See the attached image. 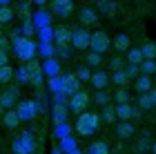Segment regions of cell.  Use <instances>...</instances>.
I'll return each instance as SVG.
<instances>
[{
    "instance_id": "obj_11",
    "label": "cell",
    "mask_w": 156,
    "mask_h": 154,
    "mask_svg": "<svg viewBox=\"0 0 156 154\" xmlns=\"http://www.w3.org/2000/svg\"><path fill=\"white\" fill-rule=\"evenodd\" d=\"M96 20H98V11L91 9V7H83V9L78 11V23H80V27L96 25Z\"/></svg>"
},
{
    "instance_id": "obj_16",
    "label": "cell",
    "mask_w": 156,
    "mask_h": 154,
    "mask_svg": "<svg viewBox=\"0 0 156 154\" xmlns=\"http://www.w3.org/2000/svg\"><path fill=\"white\" fill-rule=\"evenodd\" d=\"M0 118H2V125H5L7 130H16L18 125H20L18 112L13 109V107H9V109H5V112H2V116H0Z\"/></svg>"
},
{
    "instance_id": "obj_46",
    "label": "cell",
    "mask_w": 156,
    "mask_h": 154,
    "mask_svg": "<svg viewBox=\"0 0 156 154\" xmlns=\"http://www.w3.org/2000/svg\"><path fill=\"white\" fill-rule=\"evenodd\" d=\"M49 87L54 89V94H56V92H60V89H62V81H60V76H54V78H49Z\"/></svg>"
},
{
    "instance_id": "obj_14",
    "label": "cell",
    "mask_w": 156,
    "mask_h": 154,
    "mask_svg": "<svg viewBox=\"0 0 156 154\" xmlns=\"http://www.w3.org/2000/svg\"><path fill=\"white\" fill-rule=\"evenodd\" d=\"M40 67H42V74H45L47 78H54V76H60V63L56 60L54 56H51V58H45V63H42Z\"/></svg>"
},
{
    "instance_id": "obj_5",
    "label": "cell",
    "mask_w": 156,
    "mask_h": 154,
    "mask_svg": "<svg viewBox=\"0 0 156 154\" xmlns=\"http://www.w3.org/2000/svg\"><path fill=\"white\" fill-rule=\"evenodd\" d=\"M89 47H91V52H96V54H105L112 47V38L107 36V31L96 29V31H91V36H89Z\"/></svg>"
},
{
    "instance_id": "obj_47",
    "label": "cell",
    "mask_w": 156,
    "mask_h": 154,
    "mask_svg": "<svg viewBox=\"0 0 156 154\" xmlns=\"http://www.w3.org/2000/svg\"><path fill=\"white\" fill-rule=\"evenodd\" d=\"M29 83H31L34 87H40V85H42V72H38V74H34Z\"/></svg>"
},
{
    "instance_id": "obj_31",
    "label": "cell",
    "mask_w": 156,
    "mask_h": 154,
    "mask_svg": "<svg viewBox=\"0 0 156 154\" xmlns=\"http://www.w3.org/2000/svg\"><path fill=\"white\" fill-rule=\"evenodd\" d=\"M87 154H109V148H107V143H105V141H96V143L89 145Z\"/></svg>"
},
{
    "instance_id": "obj_28",
    "label": "cell",
    "mask_w": 156,
    "mask_h": 154,
    "mask_svg": "<svg viewBox=\"0 0 156 154\" xmlns=\"http://www.w3.org/2000/svg\"><path fill=\"white\" fill-rule=\"evenodd\" d=\"M13 72H16V69H13L11 65H2L0 67V83H2V85H9V83L13 81Z\"/></svg>"
},
{
    "instance_id": "obj_7",
    "label": "cell",
    "mask_w": 156,
    "mask_h": 154,
    "mask_svg": "<svg viewBox=\"0 0 156 154\" xmlns=\"http://www.w3.org/2000/svg\"><path fill=\"white\" fill-rule=\"evenodd\" d=\"M89 36H91V31H87V27H76V29H72V47L78 49V52L89 49Z\"/></svg>"
},
{
    "instance_id": "obj_24",
    "label": "cell",
    "mask_w": 156,
    "mask_h": 154,
    "mask_svg": "<svg viewBox=\"0 0 156 154\" xmlns=\"http://www.w3.org/2000/svg\"><path fill=\"white\" fill-rule=\"evenodd\" d=\"M125 58L129 65H138L140 60H143V52H140V47H129V49L125 52Z\"/></svg>"
},
{
    "instance_id": "obj_55",
    "label": "cell",
    "mask_w": 156,
    "mask_h": 154,
    "mask_svg": "<svg viewBox=\"0 0 156 154\" xmlns=\"http://www.w3.org/2000/svg\"><path fill=\"white\" fill-rule=\"evenodd\" d=\"M134 154H150V152H134Z\"/></svg>"
},
{
    "instance_id": "obj_57",
    "label": "cell",
    "mask_w": 156,
    "mask_h": 154,
    "mask_svg": "<svg viewBox=\"0 0 156 154\" xmlns=\"http://www.w3.org/2000/svg\"><path fill=\"white\" fill-rule=\"evenodd\" d=\"M0 152H2V145H0Z\"/></svg>"
},
{
    "instance_id": "obj_4",
    "label": "cell",
    "mask_w": 156,
    "mask_h": 154,
    "mask_svg": "<svg viewBox=\"0 0 156 154\" xmlns=\"http://www.w3.org/2000/svg\"><path fill=\"white\" fill-rule=\"evenodd\" d=\"M38 148L36 138H34V134H29V132H25V134H20L16 141L11 143V150L13 154H34Z\"/></svg>"
},
{
    "instance_id": "obj_19",
    "label": "cell",
    "mask_w": 156,
    "mask_h": 154,
    "mask_svg": "<svg viewBox=\"0 0 156 154\" xmlns=\"http://www.w3.org/2000/svg\"><path fill=\"white\" fill-rule=\"evenodd\" d=\"M49 20H51V13L45 11V9H38L36 13L31 16V23L36 29H42V27H49Z\"/></svg>"
},
{
    "instance_id": "obj_27",
    "label": "cell",
    "mask_w": 156,
    "mask_h": 154,
    "mask_svg": "<svg viewBox=\"0 0 156 154\" xmlns=\"http://www.w3.org/2000/svg\"><path fill=\"white\" fill-rule=\"evenodd\" d=\"M85 65H87V67H94V69H98V67L103 65V54L89 52L87 56H85Z\"/></svg>"
},
{
    "instance_id": "obj_2",
    "label": "cell",
    "mask_w": 156,
    "mask_h": 154,
    "mask_svg": "<svg viewBox=\"0 0 156 154\" xmlns=\"http://www.w3.org/2000/svg\"><path fill=\"white\" fill-rule=\"evenodd\" d=\"M36 52H38V47H36V43H34L31 38L13 36V54H16V58L20 63H27V60L36 58Z\"/></svg>"
},
{
    "instance_id": "obj_34",
    "label": "cell",
    "mask_w": 156,
    "mask_h": 154,
    "mask_svg": "<svg viewBox=\"0 0 156 154\" xmlns=\"http://www.w3.org/2000/svg\"><path fill=\"white\" fill-rule=\"evenodd\" d=\"M13 20V9L9 5H2L0 7V25H7V23H11Z\"/></svg>"
},
{
    "instance_id": "obj_12",
    "label": "cell",
    "mask_w": 156,
    "mask_h": 154,
    "mask_svg": "<svg viewBox=\"0 0 156 154\" xmlns=\"http://www.w3.org/2000/svg\"><path fill=\"white\" fill-rule=\"evenodd\" d=\"M18 89L16 87H7L2 94H0V105H2L5 109H9V107H16V103H18Z\"/></svg>"
},
{
    "instance_id": "obj_41",
    "label": "cell",
    "mask_w": 156,
    "mask_h": 154,
    "mask_svg": "<svg viewBox=\"0 0 156 154\" xmlns=\"http://www.w3.org/2000/svg\"><path fill=\"white\" fill-rule=\"evenodd\" d=\"M27 65V69H29V74L34 76V74H38V72H42V67H40V63L36 60V58H31V60H27L25 63Z\"/></svg>"
},
{
    "instance_id": "obj_59",
    "label": "cell",
    "mask_w": 156,
    "mask_h": 154,
    "mask_svg": "<svg viewBox=\"0 0 156 154\" xmlns=\"http://www.w3.org/2000/svg\"><path fill=\"white\" fill-rule=\"evenodd\" d=\"M0 36H2V34H0Z\"/></svg>"
},
{
    "instance_id": "obj_10",
    "label": "cell",
    "mask_w": 156,
    "mask_h": 154,
    "mask_svg": "<svg viewBox=\"0 0 156 154\" xmlns=\"http://www.w3.org/2000/svg\"><path fill=\"white\" fill-rule=\"evenodd\" d=\"M134 116H138V109L132 107L129 103H118L116 105V121H132Z\"/></svg>"
},
{
    "instance_id": "obj_49",
    "label": "cell",
    "mask_w": 156,
    "mask_h": 154,
    "mask_svg": "<svg viewBox=\"0 0 156 154\" xmlns=\"http://www.w3.org/2000/svg\"><path fill=\"white\" fill-rule=\"evenodd\" d=\"M2 65H9V54L7 52H0V67Z\"/></svg>"
},
{
    "instance_id": "obj_37",
    "label": "cell",
    "mask_w": 156,
    "mask_h": 154,
    "mask_svg": "<svg viewBox=\"0 0 156 154\" xmlns=\"http://www.w3.org/2000/svg\"><path fill=\"white\" fill-rule=\"evenodd\" d=\"M134 145H136V152H150V145H152V141H150L147 136H140V138H138V141L134 143Z\"/></svg>"
},
{
    "instance_id": "obj_54",
    "label": "cell",
    "mask_w": 156,
    "mask_h": 154,
    "mask_svg": "<svg viewBox=\"0 0 156 154\" xmlns=\"http://www.w3.org/2000/svg\"><path fill=\"white\" fill-rule=\"evenodd\" d=\"M2 112H5V107H2V105H0V116H2Z\"/></svg>"
},
{
    "instance_id": "obj_40",
    "label": "cell",
    "mask_w": 156,
    "mask_h": 154,
    "mask_svg": "<svg viewBox=\"0 0 156 154\" xmlns=\"http://www.w3.org/2000/svg\"><path fill=\"white\" fill-rule=\"evenodd\" d=\"M138 109H152V101H150V96L147 94H138Z\"/></svg>"
},
{
    "instance_id": "obj_15",
    "label": "cell",
    "mask_w": 156,
    "mask_h": 154,
    "mask_svg": "<svg viewBox=\"0 0 156 154\" xmlns=\"http://www.w3.org/2000/svg\"><path fill=\"white\" fill-rule=\"evenodd\" d=\"M89 83L94 85V89H105L112 81H109V74H107V72H101V69H96V72H91Z\"/></svg>"
},
{
    "instance_id": "obj_33",
    "label": "cell",
    "mask_w": 156,
    "mask_h": 154,
    "mask_svg": "<svg viewBox=\"0 0 156 154\" xmlns=\"http://www.w3.org/2000/svg\"><path fill=\"white\" fill-rule=\"evenodd\" d=\"M76 78L80 81V83H89V78H91V67H87V65H80L76 69Z\"/></svg>"
},
{
    "instance_id": "obj_43",
    "label": "cell",
    "mask_w": 156,
    "mask_h": 154,
    "mask_svg": "<svg viewBox=\"0 0 156 154\" xmlns=\"http://www.w3.org/2000/svg\"><path fill=\"white\" fill-rule=\"evenodd\" d=\"M109 67H112V72H118V69H125V63H123L120 56H114L112 63H109Z\"/></svg>"
},
{
    "instance_id": "obj_35",
    "label": "cell",
    "mask_w": 156,
    "mask_h": 154,
    "mask_svg": "<svg viewBox=\"0 0 156 154\" xmlns=\"http://www.w3.org/2000/svg\"><path fill=\"white\" fill-rule=\"evenodd\" d=\"M60 152H74L76 150V143H74V138H72V134H69V136H65V138H60V148H58Z\"/></svg>"
},
{
    "instance_id": "obj_48",
    "label": "cell",
    "mask_w": 156,
    "mask_h": 154,
    "mask_svg": "<svg viewBox=\"0 0 156 154\" xmlns=\"http://www.w3.org/2000/svg\"><path fill=\"white\" fill-rule=\"evenodd\" d=\"M9 47H11V45H9V40H7L5 36H0V52H7Z\"/></svg>"
},
{
    "instance_id": "obj_18",
    "label": "cell",
    "mask_w": 156,
    "mask_h": 154,
    "mask_svg": "<svg viewBox=\"0 0 156 154\" xmlns=\"http://www.w3.org/2000/svg\"><path fill=\"white\" fill-rule=\"evenodd\" d=\"M134 132H136V127L132 125V121H118V125H116V136L118 138H132L134 136Z\"/></svg>"
},
{
    "instance_id": "obj_26",
    "label": "cell",
    "mask_w": 156,
    "mask_h": 154,
    "mask_svg": "<svg viewBox=\"0 0 156 154\" xmlns=\"http://www.w3.org/2000/svg\"><path fill=\"white\" fill-rule=\"evenodd\" d=\"M140 52H143V58L156 60V43H154V40H145L143 47H140Z\"/></svg>"
},
{
    "instance_id": "obj_9",
    "label": "cell",
    "mask_w": 156,
    "mask_h": 154,
    "mask_svg": "<svg viewBox=\"0 0 156 154\" xmlns=\"http://www.w3.org/2000/svg\"><path fill=\"white\" fill-rule=\"evenodd\" d=\"M60 81H62V89L60 92L67 94V96H72V94H76L78 89H80V81L76 78V74H62Z\"/></svg>"
},
{
    "instance_id": "obj_20",
    "label": "cell",
    "mask_w": 156,
    "mask_h": 154,
    "mask_svg": "<svg viewBox=\"0 0 156 154\" xmlns=\"http://www.w3.org/2000/svg\"><path fill=\"white\" fill-rule=\"evenodd\" d=\"M98 11L103 13V16H116V11H118V5H116V0H98Z\"/></svg>"
},
{
    "instance_id": "obj_52",
    "label": "cell",
    "mask_w": 156,
    "mask_h": 154,
    "mask_svg": "<svg viewBox=\"0 0 156 154\" xmlns=\"http://www.w3.org/2000/svg\"><path fill=\"white\" fill-rule=\"evenodd\" d=\"M34 2H36V5H40V7H42V5H45V2H47V0H34Z\"/></svg>"
},
{
    "instance_id": "obj_21",
    "label": "cell",
    "mask_w": 156,
    "mask_h": 154,
    "mask_svg": "<svg viewBox=\"0 0 156 154\" xmlns=\"http://www.w3.org/2000/svg\"><path fill=\"white\" fill-rule=\"evenodd\" d=\"M129 47H132V38L127 36V34H118V36H114V49L118 54H125Z\"/></svg>"
},
{
    "instance_id": "obj_25",
    "label": "cell",
    "mask_w": 156,
    "mask_h": 154,
    "mask_svg": "<svg viewBox=\"0 0 156 154\" xmlns=\"http://www.w3.org/2000/svg\"><path fill=\"white\" fill-rule=\"evenodd\" d=\"M138 69H140V74H145V76H154L156 74V60L143 58V60L138 63Z\"/></svg>"
},
{
    "instance_id": "obj_58",
    "label": "cell",
    "mask_w": 156,
    "mask_h": 154,
    "mask_svg": "<svg viewBox=\"0 0 156 154\" xmlns=\"http://www.w3.org/2000/svg\"><path fill=\"white\" fill-rule=\"evenodd\" d=\"M34 154H38V152H34Z\"/></svg>"
},
{
    "instance_id": "obj_42",
    "label": "cell",
    "mask_w": 156,
    "mask_h": 154,
    "mask_svg": "<svg viewBox=\"0 0 156 154\" xmlns=\"http://www.w3.org/2000/svg\"><path fill=\"white\" fill-rule=\"evenodd\" d=\"M38 52L45 56V58H51L54 56V47L49 45V43H40V47H38Z\"/></svg>"
},
{
    "instance_id": "obj_50",
    "label": "cell",
    "mask_w": 156,
    "mask_h": 154,
    "mask_svg": "<svg viewBox=\"0 0 156 154\" xmlns=\"http://www.w3.org/2000/svg\"><path fill=\"white\" fill-rule=\"evenodd\" d=\"M147 96H150V101H152V107H156V87H152L150 92H147Z\"/></svg>"
},
{
    "instance_id": "obj_30",
    "label": "cell",
    "mask_w": 156,
    "mask_h": 154,
    "mask_svg": "<svg viewBox=\"0 0 156 154\" xmlns=\"http://www.w3.org/2000/svg\"><path fill=\"white\" fill-rule=\"evenodd\" d=\"M13 78H16L18 83H29L31 81V74H29V69H27L25 63H23V67H18L16 72H13Z\"/></svg>"
},
{
    "instance_id": "obj_17",
    "label": "cell",
    "mask_w": 156,
    "mask_h": 154,
    "mask_svg": "<svg viewBox=\"0 0 156 154\" xmlns=\"http://www.w3.org/2000/svg\"><path fill=\"white\" fill-rule=\"evenodd\" d=\"M154 87V83H152V76H145V74H140L134 78V89H136V94H147L150 89Z\"/></svg>"
},
{
    "instance_id": "obj_38",
    "label": "cell",
    "mask_w": 156,
    "mask_h": 154,
    "mask_svg": "<svg viewBox=\"0 0 156 154\" xmlns=\"http://www.w3.org/2000/svg\"><path fill=\"white\" fill-rule=\"evenodd\" d=\"M38 36H40L42 43H49V40L54 38V29L51 27H42V29H38Z\"/></svg>"
},
{
    "instance_id": "obj_32",
    "label": "cell",
    "mask_w": 156,
    "mask_h": 154,
    "mask_svg": "<svg viewBox=\"0 0 156 154\" xmlns=\"http://www.w3.org/2000/svg\"><path fill=\"white\" fill-rule=\"evenodd\" d=\"M109 81H114V85L118 87H125L127 83H129V78H127L125 69H118V72H114V76H109Z\"/></svg>"
},
{
    "instance_id": "obj_3",
    "label": "cell",
    "mask_w": 156,
    "mask_h": 154,
    "mask_svg": "<svg viewBox=\"0 0 156 154\" xmlns=\"http://www.w3.org/2000/svg\"><path fill=\"white\" fill-rule=\"evenodd\" d=\"M13 109L18 112V118L23 123V121H31L38 112H42V103L40 101H18Z\"/></svg>"
},
{
    "instance_id": "obj_29",
    "label": "cell",
    "mask_w": 156,
    "mask_h": 154,
    "mask_svg": "<svg viewBox=\"0 0 156 154\" xmlns=\"http://www.w3.org/2000/svg\"><path fill=\"white\" fill-rule=\"evenodd\" d=\"M94 103L103 107V105L112 103V94L107 92V89H96V94H94Z\"/></svg>"
},
{
    "instance_id": "obj_56",
    "label": "cell",
    "mask_w": 156,
    "mask_h": 154,
    "mask_svg": "<svg viewBox=\"0 0 156 154\" xmlns=\"http://www.w3.org/2000/svg\"><path fill=\"white\" fill-rule=\"evenodd\" d=\"M69 154H80V152H78V150H74V152H69Z\"/></svg>"
},
{
    "instance_id": "obj_1",
    "label": "cell",
    "mask_w": 156,
    "mask_h": 154,
    "mask_svg": "<svg viewBox=\"0 0 156 154\" xmlns=\"http://www.w3.org/2000/svg\"><path fill=\"white\" fill-rule=\"evenodd\" d=\"M98 127H101V116L94 114V112H89V109L80 112L78 118H76V125H74V130H76L80 136H91V134H96Z\"/></svg>"
},
{
    "instance_id": "obj_23",
    "label": "cell",
    "mask_w": 156,
    "mask_h": 154,
    "mask_svg": "<svg viewBox=\"0 0 156 154\" xmlns=\"http://www.w3.org/2000/svg\"><path fill=\"white\" fill-rule=\"evenodd\" d=\"M101 121H105L107 125H114V121H116V105H112V103L103 105V114H101Z\"/></svg>"
},
{
    "instance_id": "obj_22",
    "label": "cell",
    "mask_w": 156,
    "mask_h": 154,
    "mask_svg": "<svg viewBox=\"0 0 156 154\" xmlns=\"http://www.w3.org/2000/svg\"><path fill=\"white\" fill-rule=\"evenodd\" d=\"M67 112H69V109H67L62 103H56V105H54V112H51L54 123H56V125H58V123H65V121H67Z\"/></svg>"
},
{
    "instance_id": "obj_13",
    "label": "cell",
    "mask_w": 156,
    "mask_h": 154,
    "mask_svg": "<svg viewBox=\"0 0 156 154\" xmlns=\"http://www.w3.org/2000/svg\"><path fill=\"white\" fill-rule=\"evenodd\" d=\"M54 40H56V45L58 47H67V45H72V29L69 27H58V29H54Z\"/></svg>"
},
{
    "instance_id": "obj_45",
    "label": "cell",
    "mask_w": 156,
    "mask_h": 154,
    "mask_svg": "<svg viewBox=\"0 0 156 154\" xmlns=\"http://www.w3.org/2000/svg\"><path fill=\"white\" fill-rule=\"evenodd\" d=\"M125 74H127V78H136V76H140V69H138V65H127Z\"/></svg>"
},
{
    "instance_id": "obj_51",
    "label": "cell",
    "mask_w": 156,
    "mask_h": 154,
    "mask_svg": "<svg viewBox=\"0 0 156 154\" xmlns=\"http://www.w3.org/2000/svg\"><path fill=\"white\" fill-rule=\"evenodd\" d=\"M150 150H152V154H156V141H152V145H150Z\"/></svg>"
},
{
    "instance_id": "obj_6",
    "label": "cell",
    "mask_w": 156,
    "mask_h": 154,
    "mask_svg": "<svg viewBox=\"0 0 156 154\" xmlns=\"http://www.w3.org/2000/svg\"><path fill=\"white\" fill-rule=\"evenodd\" d=\"M89 103H91V96L87 92H83V89H78L76 94L69 96V107L67 109H72L74 114H80V112H85L89 107Z\"/></svg>"
},
{
    "instance_id": "obj_39",
    "label": "cell",
    "mask_w": 156,
    "mask_h": 154,
    "mask_svg": "<svg viewBox=\"0 0 156 154\" xmlns=\"http://www.w3.org/2000/svg\"><path fill=\"white\" fill-rule=\"evenodd\" d=\"M69 134H72V130H69L67 123H58V125H56V136H58V138H65Z\"/></svg>"
},
{
    "instance_id": "obj_53",
    "label": "cell",
    "mask_w": 156,
    "mask_h": 154,
    "mask_svg": "<svg viewBox=\"0 0 156 154\" xmlns=\"http://www.w3.org/2000/svg\"><path fill=\"white\" fill-rule=\"evenodd\" d=\"M2 5H9V0H0V7H2Z\"/></svg>"
},
{
    "instance_id": "obj_8",
    "label": "cell",
    "mask_w": 156,
    "mask_h": 154,
    "mask_svg": "<svg viewBox=\"0 0 156 154\" xmlns=\"http://www.w3.org/2000/svg\"><path fill=\"white\" fill-rule=\"evenodd\" d=\"M51 13L56 18H69L74 13V0H51Z\"/></svg>"
},
{
    "instance_id": "obj_44",
    "label": "cell",
    "mask_w": 156,
    "mask_h": 154,
    "mask_svg": "<svg viewBox=\"0 0 156 154\" xmlns=\"http://www.w3.org/2000/svg\"><path fill=\"white\" fill-rule=\"evenodd\" d=\"M34 29H36V27H34V23H31V18H27L25 23H23V36H27V38H29L31 34H34Z\"/></svg>"
},
{
    "instance_id": "obj_36",
    "label": "cell",
    "mask_w": 156,
    "mask_h": 154,
    "mask_svg": "<svg viewBox=\"0 0 156 154\" xmlns=\"http://www.w3.org/2000/svg\"><path fill=\"white\" fill-rule=\"evenodd\" d=\"M112 98L116 101V105L118 103H129V89H125V87H120V89H116L114 92V96Z\"/></svg>"
}]
</instances>
